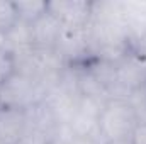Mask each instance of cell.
<instances>
[{
	"label": "cell",
	"mask_w": 146,
	"mask_h": 144,
	"mask_svg": "<svg viewBox=\"0 0 146 144\" xmlns=\"http://www.w3.org/2000/svg\"><path fill=\"white\" fill-rule=\"evenodd\" d=\"M61 32V22L53 17L49 12H46L41 19H37L36 22H33V36L37 44H41L42 48L53 44L54 41H58Z\"/></svg>",
	"instance_id": "8992f818"
},
{
	"label": "cell",
	"mask_w": 146,
	"mask_h": 144,
	"mask_svg": "<svg viewBox=\"0 0 146 144\" xmlns=\"http://www.w3.org/2000/svg\"><path fill=\"white\" fill-rule=\"evenodd\" d=\"M138 115L131 102L110 100L104 104L99 119V136L104 139L102 144L117 139H129L133 129L138 124Z\"/></svg>",
	"instance_id": "6da1fadb"
},
{
	"label": "cell",
	"mask_w": 146,
	"mask_h": 144,
	"mask_svg": "<svg viewBox=\"0 0 146 144\" xmlns=\"http://www.w3.org/2000/svg\"><path fill=\"white\" fill-rule=\"evenodd\" d=\"M131 144H146V122H138L129 136Z\"/></svg>",
	"instance_id": "9c48e42d"
},
{
	"label": "cell",
	"mask_w": 146,
	"mask_h": 144,
	"mask_svg": "<svg viewBox=\"0 0 146 144\" xmlns=\"http://www.w3.org/2000/svg\"><path fill=\"white\" fill-rule=\"evenodd\" d=\"M102 107L104 105L99 102L97 97H90V95L82 93L78 98L76 108H75V114L68 124L72 127L73 134L78 137L95 139V134H99V119H100Z\"/></svg>",
	"instance_id": "3957f363"
},
{
	"label": "cell",
	"mask_w": 146,
	"mask_h": 144,
	"mask_svg": "<svg viewBox=\"0 0 146 144\" xmlns=\"http://www.w3.org/2000/svg\"><path fill=\"white\" fill-rule=\"evenodd\" d=\"M26 131V112L0 107V144H17Z\"/></svg>",
	"instance_id": "277c9868"
},
{
	"label": "cell",
	"mask_w": 146,
	"mask_h": 144,
	"mask_svg": "<svg viewBox=\"0 0 146 144\" xmlns=\"http://www.w3.org/2000/svg\"><path fill=\"white\" fill-rule=\"evenodd\" d=\"M14 7L17 12V19L29 22V24L36 22L37 19H41L48 12L46 2H17V3H14Z\"/></svg>",
	"instance_id": "52a82bcc"
},
{
	"label": "cell",
	"mask_w": 146,
	"mask_h": 144,
	"mask_svg": "<svg viewBox=\"0 0 146 144\" xmlns=\"http://www.w3.org/2000/svg\"><path fill=\"white\" fill-rule=\"evenodd\" d=\"M7 51V39H5V31H0V53Z\"/></svg>",
	"instance_id": "8fae6325"
},
{
	"label": "cell",
	"mask_w": 146,
	"mask_h": 144,
	"mask_svg": "<svg viewBox=\"0 0 146 144\" xmlns=\"http://www.w3.org/2000/svg\"><path fill=\"white\" fill-rule=\"evenodd\" d=\"M42 93L46 95L42 81L21 71H12L0 87V107L26 110L42 102Z\"/></svg>",
	"instance_id": "7a4b0ae2"
},
{
	"label": "cell",
	"mask_w": 146,
	"mask_h": 144,
	"mask_svg": "<svg viewBox=\"0 0 146 144\" xmlns=\"http://www.w3.org/2000/svg\"><path fill=\"white\" fill-rule=\"evenodd\" d=\"M17 22V12L14 3L10 2H0V31L10 29Z\"/></svg>",
	"instance_id": "ba28073f"
},
{
	"label": "cell",
	"mask_w": 146,
	"mask_h": 144,
	"mask_svg": "<svg viewBox=\"0 0 146 144\" xmlns=\"http://www.w3.org/2000/svg\"><path fill=\"white\" fill-rule=\"evenodd\" d=\"M68 144H99V143L95 139H92V137H78V136H75Z\"/></svg>",
	"instance_id": "30bf717a"
},
{
	"label": "cell",
	"mask_w": 146,
	"mask_h": 144,
	"mask_svg": "<svg viewBox=\"0 0 146 144\" xmlns=\"http://www.w3.org/2000/svg\"><path fill=\"white\" fill-rule=\"evenodd\" d=\"M107 144H131V141L129 139H117V141H110Z\"/></svg>",
	"instance_id": "7c38bea8"
},
{
	"label": "cell",
	"mask_w": 146,
	"mask_h": 144,
	"mask_svg": "<svg viewBox=\"0 0 146 144\" xmlns=\"http://www.w3.org/2000/svg\"><path fill=\"white\" fill-rule=\"evenodd\" d=\"M48 12L56 17L61 26L82 27L88 17V3L83 2H51L48 3Z\"/></svg>",
	"instance_id": "5b68a950"
}]
</instances>
